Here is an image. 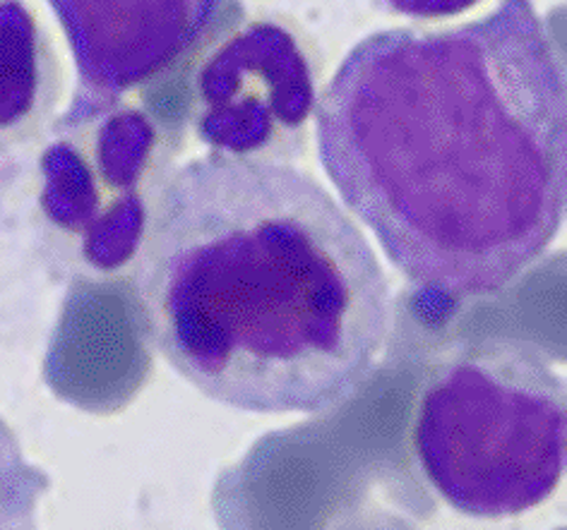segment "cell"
I'll return each mask as SVG.
<instances>
[{"label": "cell", "mask_w": 567, "mask_h": 530, "mask_svg": "<svg viewBox=\"0 0 567 530\" xmlns=\"http://www.w3.org/2000/svg\"><path fill=\"white\" fill-rule=\"evenodd\" d=\"M313 116L339 197L423 289L498 293L560 233L567 77L532 0L365 37Z\"/></svg>", "instance_id": "6da1fadb"}, {"label": "cell", "mask_w": 567, "mask_h": 530, "mask_svg": "<svg viewBox=\"0 0 567 530\" xmlns=\"http://www.w3.org/2000/svg\"><path fill=\"white\" fill-rule=\"evenodd\" d=\"M6 149L0 147V217H3V205H6V195H8V188H10V164L6 159Z\"/></svg>", "instance_id": "30bf717a"}, {"label": "cell", "mask_w": 567, "mask_h": 530, "mask_svg": "<svg viewBox=\"0 0 567 530\" xmlns=\"http://www.w3.org/2000/svg\"><path fill=\"white\" fill-rule=\"evenodd\" d=\"M78 70V94L121 98L159 75L215 22L221 0H47Z\"/></svg>", "instance_id": "8992f818"}, {"label": "cell", "mask_w": 567, "mask_h": 530, "mask_svg": "<svg viewBox=\"0 0 567 530\" xmlns=\"http://www.w3.org/2000/svg\"><path fill=\"white\" fill-rule=\"evenodd\" d=\"M39 209L78 260L113 274L135 260L166 174L159 125L123 98L75 94L39 156Z\"/></svg>", "instance_id": "277c9868"}, {"label": "cell", "mask_w": 567, "mask_h": 530, "mask_svg": "<svg viewBox=\"0 0 567 530\" xmlns=\"http://www.w3.org/2000/svg\"><path fill=\"white\" fill-rule=\"evenodd\" d=\"M195 133L234 159H267L301 137L316 113V75L287 27H240L195 73Z\"/></svg>", "instance_id": "5b68a950"}, {"label": "cell", "mask_w": 567, "mask_h": 530, "mask_svg": "<svg viewBox=\"0 0 567 530\" xmlns=\"http://www.w3.org/2000/svg\"><path fill=\"white\" fill-rule=\"evenodd\" d=\"M150 346L217 404L320 413L371 377L392 326L378 254L301 168L209 154L168 174L133 271Z\"/></svg>", "instance_id": "7a4b0ae2"}, {"label": "cell", "mask_w": 567, "mask_h": 530, "mask_svg": "<svg viewBox=\"0 0 567 530\" xmlns=\"http://www.w3.org/2000/svg\"><path fill=\"white\" fill-rule=\"evenodd\" d=\"M61 96V63L27 0H0V147L44 131Z\"/></svg>", "instance_id": "52a82bcc"}, {"label": "cell", "mask_w": 567, "mask_h": 530, "mask_svg": "<svg viewBox=\"0 0 567 530\" xmlns=\"http://www.w3.org/2000/svg\"><path fill=\"white\" fill-rule=\"evenodd\" d=\"M567 394L544 351L476 341L435 367L421 396L416 456L447 505L472 519L542 507L565 472Z\"/></svg>", "instance_id": "3957f363"}, {"label": "cell", "mask_w": 567, "mask_h": 530, "mask_svg": "<svg viewBox=\"0 0 567 530\" xmlns=\"http://www.w3.org/2000/svg\"><path fill=\"white\" fill-rule=\"evenodd\" d=\"M49 476L27 461L22 444L0 415V530H37V507Z\"/></svg>", "instance_id": "ba28073f"}, {"label": "cell", "mask_w": 567, "mask_h": 530, "mask_svg": "<svg viewBox=\"0 0 567 530\" xmlns=\"http://www.w3.org/2000/svg\"><path fill=\"white\" fill-rule=\"evenodd\" d=\"M378 10H385L390 15L409 18L416 22H433L457 18L462 12L476 8L481 0H371Z\"/></svg>", "instance_id": "9c48e42d"}]
</instances>
